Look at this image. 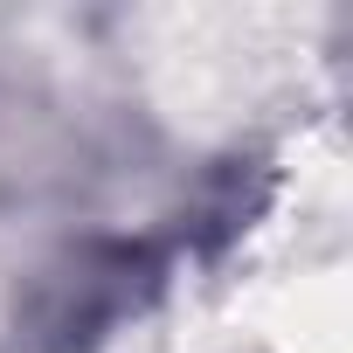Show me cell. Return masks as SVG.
Masks as SVG:
<instances>
[{
  "mask_svg": "<svg viewBox=\"0 0 353 353\" xmlns=\"http://www.w3.org/2000/svg\"><path fill=\"white\" fill-rule=\"evenodd\" d=\"M291 56H305V21L284 8L152 14V90L194 132L256 118L263 97L291 77Z\"/></svg>",
  "mask_w": 353,
  "mask_h": 353,
  "instance_id": "6da1fadb",
  "label": "cell"
}]
</instances>
